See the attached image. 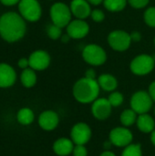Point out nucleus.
<instances>
[{"instance_id":"nucleus-1","label":"nucleus","mask_w":155,"mask_h":156,"mask_svg":"<svg viewBox=\"0 0 155 156\" xmlns=\"http://www.w3.org/2000/svg\"><path fill=\"white\" fill-rule=\"evenodd\" d=\"M26 30V23L21 15L6 12L0 16V36L5 41L16 42L21 39Z\"/></svg>"},{"instance_id":"nucleus-2","label":"nucleus","mask_w":155,"mask_h":156,"mask_svg":"<svg viewBox=\"0 0 155 156\" xmlns=\"http://www.w3.org/2000/svg\"><path fill=\"white\" fill-rule=\"evenodd\" d=\"M100 90V87L98 80L84 77L77 80L74 84L72 93L77 101L87 104L91 103L98 99Z\"/></svg>"},{"instance_id":"nucleus-3","label":"nucleus","mask_w":155,"mask_h":156,"mask_svg":"<svg viewBox=\"0 0 155 156\" xmlns=\"http://www.w3.org/2000/svg\"><path fill=\"white\" fill-rule=\"evenodd\" d=\"M71 10L64 3H55L50 8V17L56 26L59 27H67L71 21Z\"/></svg>"},{"instance_id":"nucleus-4","label":"nucleus","mask_w":155,"mask_h":156,"mask_svg":"<svg viewBox=\"0 0 155 156\" xmlns=\"http://www.w3.org/2000/svg\"><path fill=\"white\" fill-rule=\"evenodd\" d=\"M18 10L22 17L30 22L37 21L42 14L40 4L37 0H20Z\"/></svg>"},{"instance_id":"nucleus-5","label":"nucleus","mask_w":155,"mask_h":156,"mask_svg":"<svg viewBox=\"0 0 155 156\" xmlns=\"http://www.w3.org/2000/svg\"><path fill=\"white\" fill-rule=\"evenodd\" d=\"M82 57L88 64L92 66H100L104 64L107 59L105 50L96 44L86 46L82 50Z\"/></svg>"},{"instance_id":"nucleus-6","label":"nucleus","mask_w":155,"mask_h":156,"mask_svg":"<svg viewBox=\"0 0 155 156\" xmlns=\"http://www.w3.org/2000/svg\"><path fill=\"white\" fill-rule=\"evenodd\" d=\"M153 101L150 94L144 90H139L135 92L131 98V109H132L137 114L147 113L153 107Z\"/></svg>"},{"instance_id":"nucleus-7","label":"nucleus","mask_w":155,"mask_h":156,"mask_svg":"<svg viewBox=\"0 0 155 156\" xmlns=\"http://www.w3.org/2000/svg\"><path fill=\"white\" fill-rule=\"evenodd\" d=\"M154 58L149 55H140L132 59L130 65L132 72L138 76L149 74L154 69Z\"/></svg>"},{"instance_id":"nucleus-8","label":"nucleus","mask_w":155,"mask_h":156,"mask_svg":"<svg viewBox=\"0 0 155 156\" xmlns=\"http://www.w3.org/2000/svg\"><path fill=\"white\" fill-rule=\"evenodd\" d=\"M109 139L111 144L114 146L126 147L132 144L133 135L127 127H115L111 131Z\"/></svg>"},{"instance_id":"nucleus-9","label":"nucleus","mask_w":155,"mask_h":156,"mask_svg":"<svg viewBox=\"0 0 155 156\" xmlns=\"http://www.w3.org/2000/svg\"><path fill=\"white\" fill-rule=\"evenodd\" d=\"M108 42L111 48L116 51H125L132 43L131 35L122 30H114L108 36Z\"/></svg>"},{"instance_id":"nucleus-10","label":"nucleus","mask_w":155,"mask_h":156,"mask_svg":"<svg viewBox=\"0 0 155 156\" xmlns=\"http://www.w3.org/2000/svg\"><path fill=\"white\" fill-rule=\"evenodd\" d=\"M92 132L90 127L85 122L76 123L70 131V139L74 144L85 145L88 144L91 138Z\"/></svg>"},{"instance_id":"nucleus-11","label":"nucleus","mask_w":155,"mask_h":156,"mask_svg":"<svg viewBox=\"0 0 155 156\" xmlns=\"http://www.w3.org/2000/svg\"><path fill=\"white\" fill-rule=\"evenodd\" d=\"M112 111V106L111 105L108 99L100 98L92 102L91 113L93 117L99 121H105L108 119Z\"/></svg>"},{"instance_id":"nucleus-12","label":"nucleus","mask_w":155,"mask_h":156,"mask_svg":"<svg viewBox=\"0 0 155 156\" xmlns=\"http://www.w3.org/2000/svg\"><path fill=\"white\" fill-rule=\"evenodd\" d=\"M89 31H90V26L83 19L78 18L76 20H72L67 26L68 35L74 39H79L86 37Z\"/></svg>"},{"instance_id":"nucleus-13","label":"nucleus","mask_w":155,"mask_h":156,"mask_svg":"<svg viewBox=\"0 0 155 156\" xmlns=\"http://www.w3.org/2000/svg\"><path fill=\"white\" fill-rule=\"evenodd\" d=\"M28 61L34 70H44L50 64V56L45 50H36L29 56Z\"/></svg>"},{"instance_id":"nucleus-14","label":"nucleus","mask_w":155,"mask_h":156,"mask_svg":"<svg viewBox=\"0 0 155 156\" xmlns=\"http://www.w3.org/2000/svg\"><path fill=\"white\" fill-rule=\"evenodd\" d=\"M59 123V117L54 111H45L38 117V124L44 131H53Z\"/></svg>"},{"instance_id":"nucleus-15","label":"nucleus","mask_w":155,"mask_h":156,"mask_svg":"<svg viewBox=\"0 0 155 156\" xmlns=\"http://www.w3.org/2000/svg\"><path fill=\"white\" fill-rule=\"evenodd\" d=\"M16 80L15 69L6 63H0V88L13 86Z\"/></svg>"},{"instance_id":"nucleus-16","label":"nucleus","mask_w":155,"mask_h":156,"mask_svg":"<svg viewBox=\"0 0 155 156\" xmlns=\"http://www.w3.org/2000/svg\"><path fill=\"white\" fill-rule=\"evenodd\" d=\"M70 10L72 15L79 19H85L91 14V8L87 0H72Z\"/></svg>"},{"instance_id":"nucleus-17","label":"nucleus","mask_w":155,"mask_h":156,"mask_svg":"<svg viewBox=\"0 0 155 156\" xmlns=\"http://www.w3.org/2000/svg\"><path fill=\"white\" fill-rule=\"evenodd\" d=\"M53 151L58 156H68L72 154L74 149V143L71 139L65 137L59 138L53 144Z\"/></svg>"},{"instance_id":"nucleus-18","label":"nucleus","mask_w":155,"mask_h":156,"mask_svg":"<svg viewBox=\"0 0 155 156\" xmlns=\"http://www.w3.org/2000/svg\"><path fill=\"white\" fill-rule=\"evenodd\" d=\"M137 128L144 133H151L155 129L154 119L148 113L140 114L136 121Z\"/></svg>"},{"instance_id":"nucleus-19","label":"nucleus","mask_w":155,"mask_h":156,"mask_svg":"<svg viewBox=\"0 0 155 156\" xmlns=\"http://www.w3.org/2000/svg\"><path fill=\"white\" fill-rule=\"evenodd\" d=\"M98 83L105 91H113L118 86V81L116 78L111 74H102L98 79Z\"/></svg>"},{"instance_id":"nucleus-20","label":"nucleus","mask_w":155,"mask_h":156,"mask_svg":"<svg viewBox=\"0 0 155 156\" xmlns=\"http://www.w3.org/2000/svg\"><path fill=\"white\" fill-rule=\"evenodd\" d=\"M20 80L24 87L26 88H32L37 83V75L33 69L27 68L23 69L20 75Z\"/></svg>"},{"instance_id":"nucleus-21","label":"nucleus","mask_w":155,"mask_h":156,"mask_svg":"<svg viewBox=\"0 0 155 156\" xmlns=\"http://www.w3.org/2000/svg\"><path fill=\"white\" fill-rule=\"evenodd\" d=\"M34 120L35 114L30 108H22L16 113V121L22 125H29Z\"/></svg>"},{"instance_id":"nucleus-22","label":"nucleus","mask_w":155,"mask_h":156,"mask_svg":"<svg viewBox=\"0 0 155 156\" xmlns=\"http://www.w3.org/2000/svg\"><path fill=\"white\" fill-rule=\"evenodd\" d=\"M137 118H138L137 113L132 109H127L122 112L120 121L124 127H130L134 123H136Z\"/></svg>"},{"instance_id":"nucleus-23","label":"nucleus","mask_w":155,"mask_h":156,"mask_svg":"<svg viewBox=\"0 0 155 156\" xmlns=\"http://www.w3.org/2000/svg\"><path fill=\"white\" fill-rule=\"evenodd\" d=\"M128 0H104L103 4L107 10L111 12H118L124 9Z\"/></svg>"},{"instance_id":"nucleus-24","label":"nucleus","mask_w":155,"mask_h":156,"mask_svg":"<svg viewBox=\"0 0 155 156\" xmlns=\"http://www.w3.org/2000/svg\"><path fill=\"white\" fill-rule=\"evenodd\" d=\"M122 156H143L142 146L139 144H131L124 147Z\"/></svg>"},{"instance_id":"nucleus-25","label":"nucleus","mask_w":155,"mask_h":156,"mask_svg":"<svg viewBox=\"0 0 155 156\" xmlns=\"http://www.w3.org/2000/svg\"><path fill=\"white\" fill-rule=\"evenodd\" d=\"M108 100H109V101H110V103H111V105L112 107H119V106H121L122 104L124 98H123V95L121 92L114 91V92L111 93Z\"/></svg>"},{"instance_id":"nucleus-26","label":"nucleus","mask_w":155,"mask_h":156,"mask_svg":"<svg viewBox=\"0 0 155 156\" xmlns=\"http://www.w3.org/2000/svg\"><path fill=\"white\" fill-rule=\"evenodd\" d=\"M144 21L149 27H155V7H149L144 12Z\"/></svg>"},{"instance_id":"nucleus-27","label":"nucleus","mask_w":155,"mask_h":156,"mask_svg":"<svg viewBox=\"0 0 155 156\" xmlns=\"http://www.w3.org/2000/svg\"><path fill=\"white\" fill-rule=\"evenodd\" d=\"M47 33L51 39H58L59 37H61L62 31H61V27L56 26L55 24H52L48 27Z\"/></svg>"},{"instance_id":"nucleus-28","label":"nucleus","mask_w":155,"mask_h":156,"mask_svg":"<svg viewBox=\"0 0 155 156\" xmlns=\"http://www.w3.org/2000/svg\"><path fill=\"white\" fill-rule=\"evenodd\" d=\"M72 154L73 156H88V150L85 145L75 144Z\"/></svg>"},{"instance_id":"nucleus-29","label":"nucleus","mask_w":155,"mask_h":156,"mask_svg":"<svg viewBox=\"0 0 155 156\" xmlns=\"http://www.w3.org/2000/svg\"><path fill=\"white\" fill-rule=\"evenodd\" d=\"M90 16H91V18L95 22H101L105 18L104 13L101 10H100V9H94V10H92Z\"/></svg>"},{"instance_id":"nucleus-30","label":"nucleus","mask_w":155,"mask_h":156,"mask_svg":"<svg viewBox=\"0 0 155 156\" xmlns=\"http://www.w3.org/2000/svg\"><path fill=\"white\" fill-rule=\"evenodd\" d=\"M150 0H128L130 5L134 8H143L149 4Z\"/></svg>"},{"instance_id":"nucleus-31","label":"nucleus","mask_w":155,"mask_h":156,"mask_svg":"<svg viewBox=\"0 0 155 156\" xmlns=\"http://www.w3.org/2000/svg\"><path fill=\"white\" fill-rule=\"evenodd\" d=\"M17 65L20 69H27L29 67V61H28V58H22L18 60L17 62Z\"/></svg>"},{"instance_id":"nucleus-32","label":"nucleus","mask_w":155,"mask_h":156,"mask_svg":"<svg viewBox=\"0 0 155 156\" xmlns=\"http://www.w3.org/2000/svg\"><path fill=\"white\" fill-rule=\"evenodd\" d=\"M148 93L150 94L152 100L155 102V81L151 83V85H150V87H149V91H148Z\"/></svg>"},{"instance_id":"nucleus-33","label":"nucleus","mask_w":155,"mask_h":156,"mask_svg":"<svg viewBox=\"0 0 155 156\" xmlns=\"http://www.w3.org/2000/svg\"><path fill=\"white\" fill-rule=\"evenodd\" d=\"M85 77L88 78V79L96 80V72H95V70L92 69H89L85 73Z\"/></svg>"},{"instance_id":"nucleus-34","label":"nucleus","mask_w":155,"mask_h":156,"mask_svg":"<svg viewBox=\"0 0 155 156\" xmlns=\"http://www.w3.org/2000/svg\"><path fill=\"white\" fill-rule=\"evenodd\" d=\"M131 37H132V41L138 42V41H140V40H141V38H142V35H141V33H140V32H138V31H134V32H132V33L131 34Z\"/></svg>"},{"instance_id":"nucleus-35","label":"nucleus","mask_w":155,"mask_h":156,"mask_svg":"<svg viewBox=\"0 0 155 156\" xmlns=\"http://www.w3.org/2000/svg\"><path fill=\"white\" fill-rule=\"evenodd\" d=\"M0 2L5 5H14L20 2V0H0Z\"/></svg>"},{"instance_id":"nucleus-36","label":"nucleus","mask_w":155,"mask_h":156,"mask_svg":"<svg viewBox=\"0 0 155 156\" xmlns=\"http://www.w3.org/2000/svg\"><path fill=\"white\" fill-rule=\"evenodd\" d=\"M100 156H116V154H115L114 153L109 151V150H106V151H104L103 153H101Z\"/></svg>"},{"instance_id":"nucleus-37","label":"nucleus","mask_w":155,"mask_h":156,"mask_svg":"<svg viewBox=\"0 0 155 156\" xmlns=\"http://www.w3.org/2000/svg\"><path fill=\"white\" fill-rule=\"evenodd\" d=\"M90 4H91V5H100V3H102L104 0H87Z\"/></svg>"},{"instance_id":"nucleus-38","label":"nucleus","mask_w":155,"mask_h":156,"mask_svg":"<svg viewBox=\"0 0 155 156\" xmlns=\"http://www.w3.org/2000/svg\"><path fill=\"white\" fill-rule=\"evenodd\" d=\"M71 37L67 34V35H64V36H62L61 37V40H62V42H64V43H67V42H69V40L70 39Z\"/></svg>"},{"instance_id":"nucleus-39","label":"nucleus","mask_w":155,"mask_h":156,"mask_svg":"<svg viewBox=\"0 0 155 156\" xmlns=\"http://www.w3.org/2000/svg\"><path fill=\"white\" fill-rule=\"evenodd\" d=\"M151 142L153 145H155V129L151 133Z\"/></svg>"},{"instance_id":"nucleus-40","label":"nucleus","mask_w":155,"mask_h":156,"mask_svg":"<svg viewBox=\"0 0 155 156\" xmlns=\"http://www.w3.org/2000/svg\"><path fill=\"white\" fill-rule=\"evenodd\" d=\"M154 115H155V109H154Z\"/></svg>"},{"instance_id":"nucleus-41","label":"nucleus","mask_w":155,"mask_h":156,"mask_svg":"<svg viewBox=\"0 0 155 156\" xmlns=\"http://www.w3.org/2000/svg\"><path fill=\"white\" fill-rule=\"evenodd\" d=\"M154 44H155V38H154Z\"/></svg>"}]
</instances>
